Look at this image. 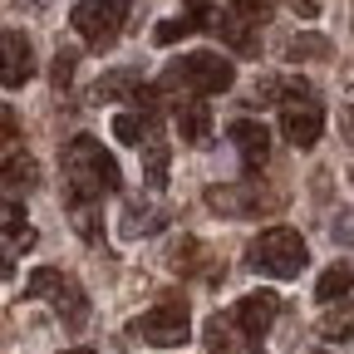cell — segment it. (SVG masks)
<instances>
[{
	"label": "cell",
	"mask_w": 354,
	"mask_h": 354,
	"mask_svg": "<svg viewBox=\"0 0 354 354\" xmlns=\"http://www.w3.org/2000/svg\"><path fill=\"white\" fill-rule=\"evenodd\" d=\"M320 335L325 339H349L354 335V305H335L320 315Z\"/></svg>",
	"instance_id": "ffe728a7"
},
{
	"label": "cell",
	"mask_w": 354,
	"mask_h": 354,
	"mask_svg": "<svg viewBox=\"0 0 354 354\" xmlns=\"http://www.w3.org/2000/svg\"><path fill=\"white\" fill-rule=\"evenodd\" d=\"M143 158H148V187H167V143L158 138V128L143 138Z\"/></svg>",
	"instance_id": "d6986e66"
},
{
	"label": "cell",
	"mask_w": 354,
	"mask_h": 354,
	"mask_svg": "<svg viewBox=\"0 0 354 354\" xmlns=\"http://www.w3.org/2000/svg\"><path fill=\"white\" fill-rule=\"evenodd\" d=\"M207 207L221 212V216H256L276 202L261 197V187H207Z\"/></svg>",
	"instance_id": "30bf717a"
},
{
	"label": "cell",
	"mask_w": 354,
	"mask_h": 354,
	"mask_svg": "<svg viewBox=\"0 0 354 354\" xmlns=\"http://www.w3.org/2000/svg\"><path fill=\"white\" fill-rule=\"evenodd\" d=\"M207 15H212L207 6H192L187 15H172V20H162V25L153 30V39H158V44H177V39H187L192 30H202V25H207Z\"/></svg>",
	"instance_id": "9a60e30c"
},
{
	"label": "cell",
	"mask_w": 354,
	"mask_h": 354,
	"mask_svg": "<svg viewBox=\"0 0 354 354\" xmlns=\"http://www.w3.org/2000/svg\"><path fill=\"white\" fill-rule=\"evenodd\" d=\"M158 227H162V212H143V207H128V212H123V236L158 232Z\"/></svg>",
	"instance_id": "7402d4cb"
},
{
	"label": "cell",
	"mask_w": 354,
	"mask_h": 354,
	"mask_svg": "<svg viewBox=\"0 0 354 354\" xmlns=\"http://www.w3.org/2000/svg\"><path fill=\"white\" fill-rule=\"evenodd\" d=\"M25 295H30V300H55L59 320H64L69 330H84V325H88V295L79 290L74 276L55 271V266H39V271L25 281Z\"/></svg>",
	"instance_id": "277c9868"
},
{
	"label": "cell",
	"mask_w": 354,
	"mask_h": 354,
	"mask_svg": "<svg viewBox=\"0 0 354 354\" xmlns=\"http://www.w3.org/2000/svg\"><path fill=\"white\" fill-rule=\"evenodd\" d=\"M143 88V79L133 74V69H118V74H109V79H99V99H118V94H138Z\"/></svg>",
	"instance_id": "44dd1931"
},
{
	"label": "cell",
	"mask_w": 354,
	"mask_h": 354,
	"mask_svg": "<svg viewBox=\"0 0 354 354\" xmlns=\"http://www.w3.org/2000/svg\"><path fill=\"white\" fill-rule=\"evenodd\" d=\"M123 20H128V0H79L69 15V25L79 30V39L88 50H109L123 35Z\"/></svg>",
	"instance_id": "5b68a950"
},
{
	"label": "cell",
	"mask_w": 354,
	"mask_h": 354,
	"mask_svg": "<svg viewBox=\"0 0 354 354\" xmlns=\"http://www.w3.org/2000/svg\"><path fill=\"white\" fill-rule=\"evenodd\" d=\"M0 232H10V236H20V232H25V207H20L15 197L0 202Z\"/></svg>",
	"instance_id": "cb8c5ba5"
},
{
	"label": "cell",
	"mask_w": 354,
	"mask_h": 354,
	"mask_svg": "<svg viewBox=\"0 0 354 354\" xmlns=\"http://www.w3.org/2000/svg\"><path fill=\"white\" fill-rule=\"evenodd\" d=\"M187 335H192V320H187L183 300H162L143 320H133V339H143L153 349H177V344H187Z\"/></svg>",
	"instance_id": "8992f818"
},
{
	"label": "cell",
	"mask_w": 354,
	"mask_h": 354,
	"mask_svg": "<svg viewBox=\"0 0 354 354\" xmlns=\"http://www.w3.org/2000/svg\"><path fill=\"white\" fill-rule=\"evenodd\" d=\"M50 79H55V88H69V79H74V50H59V55H55Z\"/></svg>",
	"instance_id": "d4e9b609"
},
{
	"label": "cell",
	"mask_w": 354,
	"mask_h": 354,
	"mask_svg": "<svg viewBox=\"0 0 354 354\" xmlns=\"http://www.w3.org/2000/svg\"><path fill=\"white\" fill-rule=\"evenodd\" d=\"M69 207V221L84 241H99L104 236V221H99V202H64Z\"/></svg>",
	"instance_id": "ac0fdd59"
},
{
	"label": "cell",
	"mask_w": 354,
	"mask_h": 354,
	"mask_svg": "<svg viewBox=\"0 0 354 354\" xmlns=\"http://www.w3.org/2000/svg\"><path fill=\"white\" fill-rule=\"evenodd\" d=\"M30 74H35V44L20 30H0V84L20 88L30 84Z\"/></svg>",
	"instance_id": "9c48e42d"
},
{
	"label": "cell",
	"mask_w": 354,
	"mask_h": 354,
	"mask_svg": "<svg viewBox=\"0 0 354 354\" xmlns=\"http://www.w3.org/2000/svg\"><path fill=\"white\" fill-rule=\"evenodd\" d=\"M197 256H202V241H197V236H183V241L172 246L167 261H172V271H192V261H197Z\"/></svg>",
	"instance_id": "603a6c76"
},
{
	"label": "cell",
	"mask_w": 354,
	"mask_h": 354,
	"mask_svg": "<svg viewBox=\"0 0 354 354\" xmlns=\"http://www.w3.org/2000/svg\"><path fill=\"white\" fill-rule=\"evenodd\" d=\"M276 315H281V295H276V290H251V295H241L236 310H232L241 339H251V344L266 339V330L276 325Z\"/></svg>",
	"instance_id": "ba28073f"
},
{
	"label": "cell",
	"mask_w": 354,
	"mask_h": 354,
	"mask_svg": "<svg viewBox=\"0 0 354 354\" xmlns=\"http://www.w3.org/2000/svg\"><path fill=\"white\" fill-rule=\"evenodd\" d=\"M286 55H290V59H325L330 50H325V39H315V35H310V39H295Z\"/></svg>",
	"instance_id": "484cf974"
},
{
	"label": "cell",
	"mask_w": 354,
	"mask_h": 354,
	"mask_svg": "<svg viewBox=\"0 0 354 354\" xmlns=\"http://www.w3.org/2000/svg\"><path fill=\"white\" fill-rule=\"evenodd\" d=\"M59 167H64V202H104V192L123 187V172H118L113 153L99 138H88V133L64 143Z\"/></svg>",
	"instance_id": "6da1fadb"
},
{
	"label": "cell",
	"mask_w": 354,
	"mask_h": 354,
	"mask_svg": "<svg viewBox=\"0 0 354 354\" xmlns=\"http://www.w3.org/2000/svg\"><path fill=\"white\" fill-rule=\"evenodd\" d=\"M290 10H295V15H305V20H310V15H320L315 0H290Z\"/></svg>",
	"instance_id": "4dcf8cb0"
},
{
	"label": "cell",
	"mask_w": 354,
	"mask_h": 354,
	"mask_svg": "<svg viewBox=\"0 0 354 354\" xmlns=\"http://www.w3.org/2000/svg\"><path fill=\"white\" fill-rule=\"evenodd\" d=\"M15 138H20V113H15L10 104H0V148L15 143Z\"/></svg>",
	"instance_id": "4316f807"
},
{
	"label": "cell",
	"mask_w": 354,
	"mask_h": 354,
	"mask_svg": "<svg viewBox=\"0 0 354 354\" xmlns=\"http://www.w3.org/2000/svg\"><path fill=\"white\" fill-rule=\"evenodd\" d=\"M344 133L354 138V109H344Z\"/></svg>",
	"instance_id": "1f68e13d"
},
{
	"label": "cell",
	"mask_w": 354,
	"mask_h": 354,
	"mask_svg": "<svg viewBox=\"0 0 354 354\" xmlns=\"http://www.w3.org/2000/svg\"><path fill=\"white\" fill-rule=\"evenodd\" d=\"M236 335H241V330H236L232 315H212V320H207V354H241V349H236Z\"/></svg>",
	"instance_id": "2e32d148"
},
{
	"label": "cell",
	"mask_w": 354,
	"mask_h": 354,
	"mask_svg": "<svg viewBox=\"0 0 354 354\" xmlns=\"http://www.w3.org/2000/svg\"><path fill=\"white\" fill-rule=\"evenodd\" d=\"M241 15H266V0H232Z\"/></svg>",
	"instance_id": "f546056e"
},
{
	"label": "cell",
	"mask_w": 354,
	"mask_h": 354,
	"mask_svg": "<svg viewBox=\"0 0 354 354\" xmlns=\"http://www.w3.org/2000/svg\"><path fill=\"white\" fill-rule=\"evenodd\" d=\"M349 286H354V266L335 261V266H325L320 281H315V300H320V305H335V300L349 295Z\"/></svg>",
	"instance_id": "5bb4252c"
},
{
	"label": "cell",
	"mask_w": 354,
	"mask_h": 354,
	"mask_svg": "<svg viewBox=\"0 0 354 354\" xmlns=\"http://www.w3.org/2000/svg\"><path fill=\"white\" fill-rule=\"evenodd\" d=\"M281 133H286L290 148H315L320 133H325V109H320V99H315V94L286 99V104H281Z\"/></svg>",
	"instance_id": "52a82bcc"
},
{
	"label": "cell",
	"mask_w": 354,
	"mask_h": 354,
	"mask_svg": "<svg viewBox=\"0 0 354 354\" xmlns=\"http://www.w3.org/2000/svg\"><path fill=\"white\" fill-rule=\"evenodd\" d=\"M232 84H236V69H232L227 55L192 50V55L172 59L162 69V84L158 88H172V94H183V99H212V94H227Z\"/></svg>",
	"instance_id": "7a4b0ae2"
},
{
	"label": "cell",
	"mask_w": 354,
	"mask_h": 354,
	"mask_svg": "<svg viewBox=\"0 0 354 354\" xmlns=\"http://www.w3.org/2000/svg\"><path fill=\"white\" fill-rule=\"evenodd\" d=\"M305 261H310L305 236L290 232V227H271V232H261V236L246 246V266H251L256 276H271V281H290V276H300V271H305Z\"/></svg>",
	"instance_id": "3957f363"
},
{
	"label": "cell",
	"mask_w": 354,
	"mask_h": 354,
	"mask_svg": "<svg viewBox=\"0 0 354 354\" xmlns=\"http://www.w3.org/2000/svg\"><path fill=\"white\" fill-rule=\"evenodd\" d=\"M330 232H335V241H339V246H354V207L335 216V227H330Z\"/></svg>",
	"instance_id": "83f0119b"
},
{
	"label": "cell",
	"mask_w": 354,
	"mask_h": 354,
	"mask_svg": "<svg viewBox=\"0 0 354 354\" xmlns=\"http://www.w3.org/2000/svg\"><path fill=\"white\" fill-rule=\"evenodd\" d=\"M64 354H94V349H64Z\"/></svg>",
	"instance_id": "d6a6232c"
},
{
	"label": "cell",
	"mask_w": 354,
	"mask_h": 354,
	"mask_svg": "<svg viewBox=\"0 0 354 354\" xmlns=\"http://www.w3.org/2000/svg\"><path fill=\"white\" fill-rule=\"evenodd\" d=\"M227 133H232V143H236L241 162H246L251 172H261L266 158H271V133H266V123H256V118H236Z\"/></svg>",
	"instance_id": "8fae6325"
},
{
	"label": "cell",
	"mask_w": 354,
	"mask_h": 354,
	"mask_svg": "<svg viewBox=\"0 0 354 354\" xmlns=\"http://www.w3.org/2000/svg\"><path fill=\"white\" fill-rule=\"evenodd\" d=\"M35 183H39V162L30 153H15V158L0 162V192L6 197H25Z\"/></svg>",
	"instance_id": "7c38bea8"
},
{
	"label": "cell",
	"mask_w": 354,
	"mask_h": 354,
	"mask_svg": "<svg viewBox=\"0 0 354 354\" xmlns=\"http://www.w3.org/2000/svg\"><path fill=\"white\" fill-rule=\"evenodd\" d=\"M148 133H153V113H118V118H113V138H118V143L143 148Z\"/></svg>",
	"instance_id": "e0dca14e"
},
{
	"label": "cell",
	"mask_w": 354,
	"mask_h": 354,
	"mask_svg": "<svg viewBox=\"0 0 354 354\" xmlns=\"http://www.w3.org/2000/svg\"><path fill=\"white\" fill-rule=\"evenodd\" d=\"M177 133H183V143H207L212 138V109L202 99H183L177 104Z\"/></svg>",
	"instance_id": "4fadbf2b"
},
{
	"label": "cell",
	"mask_w": 354,
	"mask_h": 354,
	"mask_svg": "<svg viewBox=\"0 0 354 354\" xmlns=\"http://www.w3.org/2000/svg\"><path fill=\"white\" fill-rule=\"evenodd\" d=\"M15 241H10V251H0V281H10V271H15Z\"/></svg>",
	"instance_id": "f1b7e54d"
}]
</instances>
